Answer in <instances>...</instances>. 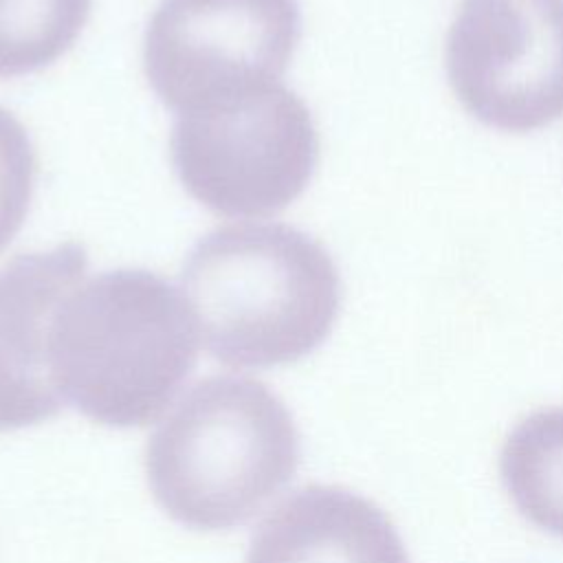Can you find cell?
Returning a JSON list of instances; mask_svg holds the SVG:
<instances>
[{
  "mask_svg": "<svg viewBox=\"0 0 563 563\" xmlns=\"http://www.w3.org/2000/svg\"><path fill=\"white\" fill-rule=\"evenodd\" d=\"M299 37L297 0H163L143 40L145 77L180 114L279 81Z\"/></svg>",
  "mask_w": 563,
  "mask_h": 563,
  "instance_id": "obj_5",
  "label": "cell"
},
{
  "mask_svg": "<svg viewBox=\"0 0 563 563\" xmlns=\"http://www.w3.org/2000/svg\"><path fill=\"white\" fill-rule=\"evenodd\" d=\"M35 183V154L24 125L0 106V251L20 231Z\"/></svg>",
  "mask_w": 563,
  "mask_h": 563,
  "instance_id": "obj_11",
  "label": "cell"
},
{
  "mask_svg": "<svg viewBox=\"0 0 563 563\" xmlns=\"http://www.w3.org/2000/svg\"><path fill=\"white\" fill-rule=\"evenodd\" d=\"M77 242L22 253L0 268V431L31 427L62 409L48 361L57 306L84 279Z\"/></svg>",
  "mask_w": 563,
  "mask_h": 563,
  "instance_id": "obj_7",
  "label": "cell"
},
{
  "mask_svg": "<svg viewBox=\"0 0 563 563\" xmlns=\"http://www.w3.org/2000/svg\"><path fill=\"white\" fill-rule=\"evenodd\" d=\"M444 62L455 97L484 125H550L563 117V0H466Z\"/></svg>",
  "mask_w": 563,
  "mask_h": 563,
  "instance_id": "obj_6",
  "label": "cell"
},
{
  "mask_svg": "<svg viewBox=\"0 0 563 563\" xmlns=\"http://www.w3.org/2000/svg\"><path fill=\"white\" fill-rule=\"evenodd\" d=\"M246 563H409V556L376 504L339 486H306L260 523Z\"/></svg>",
  "mask_w": 563,
  "mask_h": 563,
  "instance_id": "obj_8",
  "label": "cell"
},
{
  "mask_svg": "<svg viewBox=\"0 0 563 563\" xmlns=\"http://www.w3.org/2000/svg\"><path fill=\"white\" fill-rule=\"evenodd\" d=\"M180 284L205 347L231 367H275L314 352L341 306L330 253L279 222L220 227L189 251Z\"/></svg>",
  "mask_w": 563,
  "mask_h": 563,
  "instance_id": "obj_1",
  "label": "cell"
},
{
  "mask_svg": "<svg viewBox=\"0 0 563 563\" xmlns=\"http://www.w3.org/2000/svg\"><path fill=\"white\" fill-rule=\"evenodd\" d=\"M299 431L264 383L198 380L163 418L145 449L156 504L191 530H229L255 517L297 473Z\"/></svg>",
  "mask_w": 563,
  "mask_h": 563,
  "instance_id": "obj_3",
  "label": "cell"
},
{
  "mask_svg": "<svg viewBox=\"0 0 563 563\" xmlns=\"http://www.w3.org/2000/svg\"><path fill=\"white\" fill-rule=\"evenodd\" d=\"M169 147L189 196L227 218L279 213L319 158L310 110L282 81L176 114Z\"/></svg>",
  "mask_w": 563,
  "mask_h": 563,
  "instance_id": "obj_4",
  "label": "cell"
},
{
  "mask_svg": "<svg viewBox=\"0 0 563 563\" xmlns=\"http://www.w3.org/2000/svg\"><path fill=\"white\" fill-rule=\"evenodd\" d=\"M90 0H0V79L51 66L81 33Z\"/></svg>",
  "mask_w": 563,
  "mask_h": 563,
  "instance_id": "obj_10",
  "label": "cell"
},
{
  "mask_svg": "<svg viewBox=\"0 0 563 563\" xmlns=\"http://www.w3.org/2000/svg\"><path fill=\"white\" fill-rule=\"evenodd\" d=\"M499 473L519 512L563 537V407L534 411L510 431Z\"/></svg>",
  "mask_w": 563,
  "mask_h": 563,
  "instance_id": "obj_9",
  "label": "cell"
},
{
  "mask_svg": "<svg viewBox=\"0 0 563 563\" xmlns=\"http://www.w3.org/2000/svg\"><path fill=\"white\" fill-rule=\"evenodd\" d=\"M196 356L198 325L187 299L143 268L79 282L57 306L48 334L62 400L117 429L154 420L191 374Z\"/></svg>",
  "mask_w": 563,
  "mask_h": 563,
  "instance_id": "obj_2",
  "label": "cell"
}]
</instances>
